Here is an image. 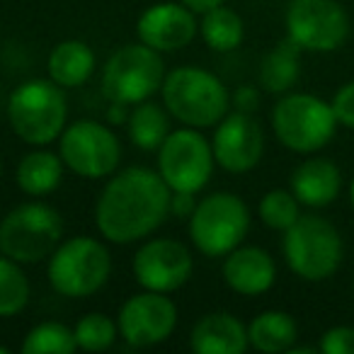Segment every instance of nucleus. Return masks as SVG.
Segmentation results:
<instances>
[{
	"mask_svg": "<svg viewBox=\"0 0 354 354\" xmlns=\"http://www.w3.org/2000/svg\"><path fill=\"white\" fill-rule=\"evenodd\" d=\"M165 80L160 51L141 44H127L107 59L102 68V93L109 102L133 104L151 100Z\"/></svg>",
	"mask_w": 354,
	"mask_h": 354,
	"instance_id": "1a4fd4ad",
	"label": "nucleus"
},
{
	"mask_svg": "<svg viewBox=\"0 0 354 354\" xmlns=\"http://www.w3.org/2000/svg\"><path fill=\"white\" fill-rule=\"evenodd\" d=\"M0 167H3V160H0Z\"/></svg>",
	"mask_w": 354,
	"mask_h": 354,
	"instance_id": "58836bf2",
	"label": "nucleus"
},
{
	"mask_svg": "<svg viewBox=\"0 0 354 354\" xmlns=\"http://www.w3.org/2000/svg\"><path fill=\"white\" fill-rule=\"evenodd\" d=\"M223 281L228 289L241 296H260L274 286L277 265L267 250L257 245H248L231 250L221 267Z\"/></svg>",
	"mask_w": 354,
	"mask_h": 354,
	"instance_id": "f3484780",
	"label": "nucleus"
},
{
	"mask_svg": "<svg viewBox=\"0 0 354 354\" xmlns=\"http://www.w3.org/2000/svg\"><path fill=\"white\" fill-rule=\"evenodd\" d=\"M183 6H187L192 12H209L212 8H216V6H223V0H180Z\"/></svg>",
	"mask_w": 354,
	"mask_h": 354,
	"instance_id": "72a5a7b5",
	"label": "nucleus"
},
{
	"mask_svg": "<svg viewBox=\"0 0 354 354\" xmlns=\"http://www.w3.org/2000/svg\"><path fill=\"white\" fill-rule=\"evenodd\" d=\"M342 172L330 158H308L291 172V192L304 207L323 209L337 199Z\"/></svg>",
	"mask_w": 354,
	"mask_h": 354,
	"instance_id": "6ab92c4d",
	"label": "nucleus"
},
{
	"mask_svg": "<svg viewBox=\"0 0 354 354\" xmlns=\"http://www.w3.org/2000/svg\"><path fill=\"white\" fill-rule=\"evenodd\" d=\"M64 221L49 204L27 202L15 207L0 221V252L20 265L51 257L61 245Z\"/></svg>",
	"mask_w": 354,
	"mask_h": 354,
	"instance_id": "0eeeda50",
	"label": "nucleus"
},
{
	"mask_svg": "<svg viewBox=\"0 0 354 354\" xmlns=\"http://www.w3.org/2000/svg\"><path fill=\"white\" fill-rule=\"evenodd\" d=\"M165 109L185 127H216L231 107L226 85L214 73L194 66H180L165 73L160 85Z\"/></svg>",
	"mask_w": 354,
	"mask_h": 354,
	"instance_id": "f03ea898",
	"label": "nucleus"
},
{
	"mask_svg": "<svg viewBox=\"0 0 354 354\" xmlns=\"http://www.w3.org/2000/svg\"><path fill=\"white\" fill-rule=\"evenodd\" d=\"M199 32H202L204 44L212 51H221V54L238 49L243 37H245L241 15L226 6H216L209 12H204V20L199 22Z\"/></svg>",
	"mask_w": 354,
	"mask_h": 354,
	"instance_id": "393cba45",
	"label": "nucleus"
},
{
	"mask_svg": "<svg viewBox=\"0 0 354 354\" xmlns=\"http://www.w3.org/2000/svg\"><path fill=\"white\" fill-rule=\"evenodd\" d=\"M318 349L323 354H354V328L352 325H335L325 330Z\"/></svg>",
	"mask_w": 354,
	"mask_h": 354,
	"instance_id": "c756f323",
	"label": "nucleus"
},
{
	"mask_svg": "<svg viewBox=\"0 0 354 354\" xmlns=\"http://www.w3.org/2000/svg\"><path fill=\"white\" fill-rule=\"evenodd\" d=\"M119 335L131 347L160 344L177 328V306L160 291H141L131 296L119 310Z\"/></svg>",
	"mask_w": 354,
	"mask_h": 354,
	"instance_id": "4468645a",
	"label": "nucleus"
},
{
	"mask_svg": "<svg viewBox=\"0 0 354 354\" xmlns=\"http://www.w3.org/2000/svg\"><path fill=\"white\" fill-rule=\"evenodd\" d=\"M127 131L133 146H138L141 151H158L170 133V119L160 104L143 100L133 104V109L129 112Z\"/></svg>",
	"mask_w": 354,
	"mask_h": 354,
	"instance_id": "b1692460",
	"label": "nucleus"
},
{
	"mask_svg": "<svg viewBox=\"0 0 354 354\" xmlns=\"http://www.w3.org/2000/svg\"><path fill=\"white\" fill-rule=\"evenodd\" d=\"M8 352H10V349H8V347H3V344H0V354H8Z\"/></svg>",
	"mask_w": 354,
	"mask_h": 354,
	"instance_id": "e433bc0d",
	"label": "nucleus"
},
{
	"mask_svg": "<svg viewBox=\"0 0 354 354\" xmlns=\"http://www.w3.org/2000/svg\"><path fill=\"white\" fill-rule=\"evenodd\" d=\"M212 151L216 162L226 172L243 175L250 172L265 153V131L252 119V114L231 112L216 124L212 138Z\"/></svg>",
	"mask_w": 354,
	"mask_h": 354,
	"instance_id": "2eb2a0df",
	"label": "nucleus"
},
{
	"mask_svg": "<svg viewBox=\"0 0 354 354\" xmlns=\"http://www.w3.org/2000/svg\"><path fill=\"white\" fill-rule=\"evenodd\" d=\"M30 301V279L20 262L0 252V318H12Z\"/></svg>",
	"mask_w": 354,
	"mask_h": 354,
	"instance_id": "a878e982",
	"label": "nucleus"
},
{
	"mask_svg": "<svg viewBox=\"0 0 354 354\" xmlns=\"http://www.w3.org/2000/svg\"><path fill=\"white\" fill-rule=\"evenodd\" d=\"M68 104L64 88L54 80H27L8 100V119L17 136L30 146H49L66 129Z\"/></svg>",
	"mask_w": 354,
	"mask_h": 354,
	"instance_id": "7ed1b4c3",
	"label": "nucleus"
},
{
	"mask_svg": "<svg viewBox=\"0 0 354 354\" xmlns=\"http://www.w3.org/2000/svg\"><path fill=\"white\" fill-rule=\"evenodd\" d=\"M172 189L160 172L148 167H127L104 185L95 221L109 243L127 245L151 236L170 214Z\"/></svg>",
	"mask_w": 354,
	"mask_h": 354,
	"instance_id": "f257e3e1",
	"label": "nucleus"
},
{
	"mask_svg": "<svg viewBox=\"0 0 354 354\" xmlns=\"http://www.w3.org/2000/svg\"><path fill=\"white\" fill-rule=\"evenodd\" d=\"M284 260L304 281H325L339 270L344 255L342 236L323 216L301 214L299 221L284 231Z\"/></svg>",
	"mask_w": 354,
	"mask_h": 354,
	"instance_id": "20e7f679",
	"label": "nucleus"
},
{
	"mask_svg": "<svg viewBox=\"0 0 354 354\" xmlns=\"http://www.w3.org/2000/svg\"><path fill=\"white\" fill-rule=\"evenodd\" d=\"M192 252L172 238H153L136 250L131 270L136 281L148 291L170 294L192 277Z\"/></svg>",
	"mask_w": 354,
	"mask_h": 354,
	"instance_id": "ddd939ff",
	"label": "nucleus"
},
{
	"mask_svg": "<svg viewBox=\"0 0 354 354\" xmlns=\"http://www.w3.org/2000/svg\"><path fill=\"white\" fill-rule=\"evenodd\" d=\"M301 216V202L291 189H272L260 199V218L267 228L281 231L291 228Z\"/></svg>",
	"mask_w": 354,
	"mask_h": 354,
	"instance_id": "cd10ccee",
	"label": "nucleus"
},
{
	"mask_svg": "<svg viewBox=\"0 0 354 354\" xmlns=\"http://www.w3.org/2000/svg\"><path fill=\"white\" fill-rule=\"evenodd\" d=\"M286 37L304 51L330 54L349 37V15L337 0H291Z\"/></svg>",
	"mask_w": 354,
	"mask_h": 354,
	"instance_id": "f8f14e48",
	"label": "nucleus"
},
{
	"mask_svg": "<svg viewBox=\"0 0 354 354\" xmlns=\"http://www.w3.org/2000/svg\"><path fill=\"white\" fill-rule=\"evenodd\" d=\"M129 104H122V102H112V107H109V112H107V119L112 124H127V119H129Z\"/></svg>",
	"mask_w": 354,
	"mask_h": 354,
	"instance_id": "f704fd0d",
	"label": "nucleus"
},
{
	"mask_svg": "<svg viewBox=\"0 0 354 354\" xmlns=\"http://www.w3.org/2000/svg\"><path fill=\"white\" fill-rule=\"evenodd\" d=\"M75 347H78L75 333L68 325L56 323V320H44L35 325L22 342L25 354H71L75 352Z\"/></svg>",
	"mask_w": 354,
	"mask_h": 354,
	"instance_id": "bb28decb",
	"label": "nucleus"
},
{
	"mask_svg": "<svg viewBox=\"0 0 354 354\" xmlns=\"http://www.w3.org/2000/svg\"><path fill=\"white\" fill-rule=\"evenodd\" d=\"M17 187L30 197L51 194L61 185L64 160L51 151H32L17 165Z\"/></svg>",
	"mask_w": 354,
	"mask_h": 354,
	"instance_id": "5701e85b",
	"label": "nucleus"
},
{
	"mask_svg": "<svg viewBox=\"0 0 354 354\" xmlns=\"http://www.w3.org/2000/svg\"><path fill=\"white\" fill-rule=\"evenodd\" d=\"M46 71L61 88H80L95 71V51L80 39H66L51 49Z\"/></svg>",
	"mask_w": 354,
	"mask_h": 354,
	"instance_id": "aec40b11",
	"label": "nucleus"
},
{
	"mask_svg": "<svg viewBox=\"0 0 354 354\" xmlns=\"http://www.w3.org/2000/svg\"><path fill=\"white\" fill-rule=\"evenodd\" d=\"M59 156L71 172L88 180H100L117 170L122 146L109 127L93 119H80L61 131Z\"/></svg>",
	"mask_w": 354,
	"mask_h": 354,
	"instance_id": "9b49d317",
	"label": "nucleus"
},
{
	"mask_svg": "<svg viewBox=\"0 0 354 354\" xmlns=\"http://www.w3.org/2000/svg\"><path fill=\"white\" fill-rule=\"evenodd\" d=\"M189 347L197 354H243L250 347L248 328L226 310L207 313L194 323Z\"/></svg>",
	"mask_w": 354,
	"mask_h": 354,
	"instance_id": "a211bd4d",
	"label": "nucleus"
},
{
	"mask_svg": "<svg viewBox=\"0 0 354 354\" xmlns=\"http://www.w3.org/2000/svg\"><path fill=\"white\" fill-rule=\"evenodd\" d=\"M250 231V212L238 194L214 192L197 202L189 216V238L207 257H226L245 241Z\"/></svg>",
	"mask_w": 354,
	"mask_h": 354,
	"instance_id": "6e6552de",
	"label": "nucleus"
},
{
	"mask_svg": "<svg viewBox=\"0 0 354 354\" xmlns=\"http://www.w3.org/2000/svg\"><path fill=\"white\" fill-rule=\"evenodd\" d=\"M75 342L85 352H104L114 344L119 335V325L104 313H88L73 328Z\"/></svg>",
	"mask_w": 354,
	"mask_h": 354,
	"instance_id": "c85d7f7f",
	"label": "nucleus"
},
{
	"mask_svg": "<svg viewBox=\"0 0 354 354\" xmlns=\"http://www.w3.org/2000/svg\"><path fill=\"white\" fill-rule=\"evenodd\" d=\"M352 291H354V277H352Z\"/></svg>",
	"mask_w": 354,
	"mask_h": 354,
	"instance_id": "4c0bfd02",
	"label": "nucleus"
},
{
	"mask_svg": "<svg viewBox=\"0 0 354 354\" xmlns=\"http://www.w3.org/2000/svg\"><path fill=\"white\" fill-rule=\"evenodd\" d=\"M199 25L194 20V12L183 3H158L151 6L138 17L136 35L151 49L160 51H177L192 44Z\"/></svg>",
	"mask_w": 354,
	"mask_h": 354,
	"instance_id": "dca6fc26",
	"label": "nucleus"
},
{
	"mask_svg": "<svg viewBox=\"0 0 354 354\" xmlns=\"http://www.w3.org/2000/svg\"><path fill=\"white\" fill-rule=\"evenodd\" d=\"M301 51L304 49L289 37L267 51L260 64V83L267 93L284 95L294 88L301 75Z\"/></svg>",
	"mask_w": 354,
	"mask_h": 354,
	"instance_id": "4be33fe9",
	"label": "nucleus"
},
{
	"mask_svg": "<svg viewBox=\"0 0 354 354\" xmlns=\"http://www.w3.org/2000/svg\"><path fill=\"white\" fill-rule=\"evenodd\" d=\"M212 143L194 127L170 131L158 148V172L172 192H202L214 172Z\"/></svg>",
	"mask_w": 354,
	"mask_h": 354,
	"instance_id": "9d476101",
	"label": "nucleus"
},
{
	"mask_svg": "<svg viewBox=\"0 0 354 354\" xmlns=\"http://www.w3.org/2000/svg\"><path fill=\"white\" fill-rule=\"evenodd\" d=\"M330 104H333L335 119H337L339 127L352 129L354 131V80L344 83L342 88L333 95Z\"/></svg>",
	"mask_w": 354,
	"mask_h": 354,
	"instance_id": "7c9ffc66",
	"label": "nucleus"
},
{
	"mask_svg": "<svg viewBox=\"0 0 354 354\" xmlns=\"http://www.w3.org/2000/svg\"><path fill=\"white\" fill-rule=\"evenodd\" d=\"M49 284L66 299H85L107 284L112 257L100 241L75 236L64 241L49 257Z\"/></svg>",
	"mask_w": 354,
	"mask_h": 354,
	"instance_id": "423d86ee",
	"label": "nucleus"
},
{
	"mask_svg": "<svg viewBox=\"0 0 354 354\" xmlns=\"http://www.w3.org/2000/svg\"><path fill=\"white\" fill-rule=\"evenodd\" d=\"M250 347L265 354L289 352L299 339V325L286 310H265L248 325Z\"/></svg>",
	"mask_w": 354,
	"mask_h": 354,
	"instance_id": "412c9836",
	"label": "nucleus"
},
{
	"mask_svg": "<svg viewBox=\"0 0 354 354\" xmlns=\"http://www.w3.org/2000/svg\"><path fill=\"white\" fill-rule=\"evenodd\" d=\"M197 209L192 192H172L170 197V214L175 218H189Z\"/></svg>",
	"mask_w": 354,
	"mask_h": 354,
	"instance_id": "473e14b6",
	"label": "nucleus"
},
{
	"mask_svg": "<svg viewBox=\"0 0 354 354\" xmlns=\"http://www.w3.org/2000/svg\"><path fill=\"white\" fill-rule=\"evenodd\" d=\"M333 104L310 93L284 95L272 109V129L284 148L294 153H318L337 131Z\"/></svg>",
	"mask_w": 354,
	"mask_h": 354,
	"instance_id": "39448f33",
	"label": "nucleus"
},
{
	"mask_svg": "<svg viewBox=\"0 0 354 354\" xmlns=\"http://www.w3.org/2000/svg\"><path fill=\"white\" fill-rule=\"evenodd\" d=\"M233 104H236L238 112L252 114L260 107V93H257V88H252V85H241V88L233 93Z\"/></svg>",
	"mask_w": 354,
	"mask_h": 354,
	"instance_id": "2f4dec72",
	"label": "nucleus"
},
{
	"mask_svg": "<svg viewBox=\"0 0 354 354\" xmlns=\"http://www.w3.org/2000/svg\"><path fill=\"white\" fill-rule=\"evenodd\" d=\"M347 192H349V204H352V209H354V177L349 180V189H347Z\"/></svg>",
	"mask_w": 354,
	"mask_h": 354,
	"instance_id": "c9c22d12",
	"label": "nucleus"
}]
</instances>
